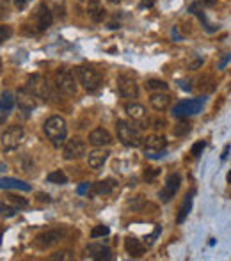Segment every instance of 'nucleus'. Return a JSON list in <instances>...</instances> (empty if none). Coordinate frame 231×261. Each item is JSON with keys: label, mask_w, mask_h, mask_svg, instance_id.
Here are the masks:
<instances>
[{"label": "nucleus", "mask_w": 231, "mask_h": 261, "mask_svg": "<svg viewBox=\"0 0 231 261\" xmlns=\"http://www.w3.org/2000/svg\"><path fill=\"white\" fill-rule=\"evenodd\" d=\"M43 132H45L46 139L52 142L54 148H61L66 141V134H68V128H66V121L61 116H52L45 121L43 124Z\"/></svg>", "instance_id": "1"}, {"label": "nucleus", "mask_w": 231, "mask_h": 261, "mask_svg": "<svg viewBox=\"0 0 231 261\" xmlns=\"http://www.w3.org/2000/svg\"><path fill=\"white\" fill-rule=\"evenodd\" d=\"M116 132H117V139L121 141V144L126 146V148H137L142 144V134L137 126H134L132 123L126 121H117L116 124Z\"/></svg>", "instance_id": "2"}, {"label": "nucleus", "mask_w": 231, "mask_h": 261, "mask_svg": "<svg viewBox=\"0 0 231 261\" xmlns=\"http://www.w3.org/2000/svg\"><path fill=\"white\" fill-rule=\"evenodd\" d=\"M25 89L31 91L36 98H39V100H43V101H50L54 98L52 86H50L48 80H46L45 76H41V75H32L31 79L27 80V86H25Z\"/></svg>", "instance_id": "3"}, {"label": "nucleus", "mask_w": 231, "mask_h": 261, "mask_svg": "<svg viewBox=\"0 0 231 261\" xmlns=\"http://www.w3.org/2000/svg\"><path fill=\"white\" fill-rule=\"evenodd\" d=\"M76 76H79V82L82 84V87L89 93L100 89L101 86V75L91 66H79L76 68Z\"/></svg>", "instance_id": "4"}, {"label": "nucleus", "mask_w": 231, "mask_h": 261, "mask_svg": "<svg viewBox=\"0 0 231 261\" xmlns=\"http://www.w3.org/2000/svg\"><path fill=\"white\" fill-rule=\"evenodd\" d=\"M166 146L167 141L162 135H149L144 141V156L157 160V158H162L166 155Z\"/></svg>", "instance_id": "5"}, {"label": "nucleus", "mask_w": 231, "mask_h": 261, "mask_svg": "<svg viewBox=\"0 0 231 261\" xmlns=\"http://www.w3.org/2000/svg\"><path fill=\"white\" fill-rule=\"evenodd\" d=\"M56 86L62 94H75L76 93L75 76H73V73L66 68H59L56 71Z\"/></svg>", "instance_id": "6"}, {"label": "nucleus", "mask_w": 231, "mask_h": 261, "mask_svg": "<svg viewBox=\"0 0 231 261\" xmlns=\"http://www.w3.org/2000/svg\"><path fill=\"white\" fill-rule=\"evenodd\" d=\"M23 141V128L21 126H11L7 128L6 132L0 137V142H2V149L4 151H13Z\"/></svg>", "instance_id": "7"}, {"label": "nucleus", "mask_w": 231, "mask_h": 261, "mask_svg": "<svg viewBox=\"0 0 231 261\" xmlns=\"http://www.w3.org/2000/svg\"><path fill=\"white\" fill-rule=\"evenodd\" d=\"M204 105V98H196V100H185L179 101L178 105L173 109V116L174 117H189V116H196L197 112H201Z\"/></svg>", "instance_id": "8"}, {"label": "nucleus", "mask_w": 231, "mask_h": 261, "mask_svg": "<svg viewBox=\"0 0 231 261\" xmlns=\"http://www.w3.org/2000/svg\"><path fill=\"white\" fill-rule=\"evenodd\" d=\"M116 86H117V93H119L121 98H137L139 96V86L135 82V79H132L130 75H119L116 80Z\"/></svg>", "instance_id": "9"}, {"label": "nucleus", "mask_w": 231, "mask_h": 261, "mask_svg": "<svg viewBox=\"0 0 231 261\" xmlns=\"http://www.w3.org/2000/svg\"><path fill=\"white\" fill-rule=\"evenodd\" d=\"M86 142L80 141V139H71L64 144V151H62V156L64 160H79L86 155Z\"/></svg>", "instance_id": "10"}, {"label": "nucleus", "mask_w": 231, "mask_h": 261, "mask_svg": "<svg viewBox=\"0 0 231 261\" xmlns=\"http://www.w3.org/2000/svg\"><path fill=\"white\" fill-rule=\"evenodd\" d=\"M179 185H182V176L178 174V172H173V174L167 176L166 183H164V189L160 190V199L164 201V203H167V201H171V197H174V194L178 192Z\"/></svg>", "instance_id": "11"}, {"label": "nucleus", "mask_w": 231, "mask_h": 261, "mask_svg": "<svg viewBox=\"0 0 231 261\" xmlns=\"http://www.w3.org/2000/svg\"><path fill=\"white\" fill-rule=\"evenodd\" d=\"M62 237H64V229H48L36 238V245L39 249L54 247V245H57L62 240Z\"/></svg>", "instance_id": "12"}, {"label": "nucleus", "mask_w": 231, "mask_h": 261, "mask_svg": "<svg viewBox=\"0 0 231 261\" xmlns=\"http://www.w3.org/2000/svg\"><path fill=\"white\" fill-rule=\"evenodd\" d=\"M86 256H89L91 259H111V249L105 247L101 244H89L86 247Z\"/></svg>", "instance_id": "13"}, {"label": "nucleus", "mask_w": 231, "mask_h": 261, "mask_svg": "<svg viewBox=\"0 0 231 261\" xmlns=\"http://www.w3.org/2000/svg\"><path fill=\"white\" fill-rule=\"evenodd\" d=\"M89 142L96 148H104V146H109L112 142V137L107 130L104 128H96L89 134Z\"/></svg>", "instance_id": "14"}, {"label": "nucleus", "mask_w": 231, "mask_h": 261, "mask_svg": "<svg viewBox=\"0 0 231 261\" xmlns=\"http://www.w3.org/2000/svg\"><path fill=\"white\" fill-rule=\"evenodd\" d=\"M54 21V16L52 13H50V9L45 6V4H41V6L38 7V13H36V25H38L39 31H45V29H48L50 25H52Z\"/></svg>", "instance_id": "15"}, {"label": "nucleus", "mask_w": 231, "mask_h": 261, "mask_svg": "<svg viewBox=\"0 0 231 261\" xmlns=\"http://www.w3.org/2000/svg\"><path fill=\"white\" fill-rule=\"evenodd\" d=\"M87 14H89L91 20L96 21V23L104 21L105 7H104V4H101V0H89V2H87Z\"/></svg>", "instance_id": "16"}, {"label": "nucleus", "mask_w": 231, "mask_h": 261, "mask_svg": "<svg viewBox=\"0 0 231 261\" xmlns=\"http://www.w3.org/2000/svg\"><path fill=\"white\" fill-rule=\"evenodd\" d=\"M34 94L31 93V91H27L23 87V89L18 91V105H20V109L23 110V112H31L32 109H36V100H34Z\"/></svg>", "instance_id": "17"}, {"label": "nucleus", "mask_w": 231, "mask_h": 261, "mask_svg": "<svg viewBox=\"0 0 231 261\" xmlns=\"http://www.w3.org/2000/svg\"><path fill=\"white\" fill-rule=\"evenodd\" d=\"M109 158V151H104V149H94L87 155V165L91 169H100L104 167V164Z\"/></svg>", "instance_id": "18"}, {"label": "nucleus", "mask_w": 231, "mask_h": 261, "mask_svg": "<svg viewBox=\"0 0 231 261\" xmlns=\"http://www.w3.org/2000/svg\"><path fill=\"white\" fill-rule=\"evenodd\" d=\"M124 249H126V252L132 258H139V256L144 254V245H142L137 238L128 237L126 240H124Z\"/></svg>", "instance_id": "19"}, {"label": "nucleus", "mask_w": 231, "mask_h": 261, "mask_svg": "<svg viewBox=\"0 0 231 261\" xmlns=\"http://www.w3.org/2000/svg\"><path fill=\"white\" fill-rule=\"evenodd\" d=\"M116 189H117V181L112 178H109V179H104V181H98L93 190H94V194H98V196H109V194H112Z\"/></svg>", "instance_id": "20"}, {"label": "nucleus", "mask_w": 231, "mask_h": 261, "mask_svg": "<svg viewBox=\"0 0 231 261\" xmlns=\"http://www.w3.org/2000/svg\"><path fill=\"white\" fill-rule=\"evenodd\" d=\"M0 189H14V190L29 192V190H31V185L25 181H20V179H14V178H0Z\"/></svg>", "instance_id": "21"}, {"label": "nucleus", "mask_w": 231, "mask_h": 261, "mask_svg": "<svg viewBox=\"0 0 231 261\" xmlns=\"http://www.w3.org/2000/svg\"><path fill=\"white\" fill-rule=\"evenodd\" d=\"M149 103L155 110H159V112H164V110L167 109V107L171 105V96L169 94H153L151 98H149Z\"/></svg>", "instance_id": "22"}, {"label": "nucleus", "mask_w": 231, "mask_h": 261, "mask_svg": "<svg viewBox=\"0 0 231 261\" xmlns=\"http://www.w3.org/2000/svg\"><path fill=\"white\" fill-rule=\"evenodd\" d=\"M192 196H194V192H190V194H187L185 199H183L182 206H179V212H178V217H176V222L178 224H183L187 217H189L190 208H192Z\"/></svg>", "instance_id": "23"}, {"label": "nucleus", "mask_w": 231, "mask_h": 261, "mask_svg": "<svg viewBox=\"0 0 231 261\" xmlns=\"http://www.w3.org/2000/svg\"><path fill=\"white\" fill-rule=\"evenodd\" d=\"M124 110L132 119H144L146 117V109L141 103H128L124 107Z\"/></svg>", "instance_id": "24"}, {"label": "nucleus", "mask_w": 231, "mask_h": 261, "mask_svg": "<svg viewBox=\"0 0 231 261\" xmlns=\"http://www.w3.org/2000/svg\"><path fill=\"white\" fill-rule=\"evenodd\" d=\"M189 11H190V13H192V14H196L197 18H199V21H201V23H203V27L207 29L208 32H214V31H215V29H214V25H210V23H208L207 16H204V14H203V11H201L199 4H192V6L189 7Z\"/></svg>", "instance_id": "25"}, {"label": "nucleus", "mask_w": 231, "mask_h": 261, "mask_svg": "<svg viewBox=\"0 0 231 261\" xmlns=\"http://www.w3.org/2000/svg\"><path fill=\"white\" fill-rule=\"evenodd\" d=\"M14 109V98L11 93H4L0 96V110L2 112H9V110Z\"/></svg>", "instance_id": "26"}, {"label": "nucleus", "mask_w": 231, "mask_h": 261, "mask_svg": "<svg viewBox=\"0 0 231 261\" xmlns=\"http://www.w3.org/2000/svg\"><path fill=\"white\" fill-rule=\"evenodd\" d=\"M46 179H48L50 183H56V185H64V183H68V178H66V174L61 171V169L50 172V174L46 176Z\"/></svg>", "instance_id": "27"}, {"label": "nucleus", "mask_w": 231, "mask_h": 261, "mask_svg": "<svg viewBox=\"0 0 231 261\" xmlns=\"http://www.w3.org/2000/svg\"><path fill=\"white\" fill-rule=\"evenodd\" d=\"M146 87H148V89H159V91H166V89H167V84L164 82V80L151 79V80H148V84H146Z\"/></svg>", "instance_id": "28"}, {"label": "nucleus", "mask_w": 231, "mask_h": 261, "mask_svg": "<svg viewBox=\"0 0 231 261\" xmlns=\"http://www.w3.org/2000/svg\"><path fill=\"white\" fill-rule=\"evenodd\" d=\"M109 234V227L107 226H96L91 231V238H100V237H107Z\"/></svg>", "instance_id": "29"}, {"label": "nucleus", "mask_w": 231, "mask_h": 261, "mask_svg": "<svg viewBox=\"0 0 231 261\" xmlns=\"http://www.w3.org/2000/svg\"><path fill=\"white\" fill-rule=\"evenodd\" d=\"M13 36V31L7 25H0V43H4L6 39H9Z\"/></svg>", "instance_id": "30"}, {"label": "nucleus", "mask_w": 231, "mask_h": 261, "mask_svg": "<svg viewBox=\"0 0 231 261\" xmlns=\"http://www.w3.org/2000/svg\"><path fill=\"white\" fill-rule=\"evenodd\" d=\"M0 213L6 217H13L14 213H16V208L13 206H7V204H0Z\"/></svg>", "instance_id": "31"}, {"label": "nucleus", "mask_w": 231, "mask_h": 261, "mask_svg": "<svg viewBox=\"0 0 231 261\" xmlns=\"http://www.w3.org/2000/svg\"><path fill=\"white\" fill-rule=\"evenodd\" d=\"M159 172H160L159 169H153V167L146 169V171H144V179H146V181H151V179L155 178V176L159 174Z\"/></svg>", "instance_id": "32"}, {"label": "nucleus", "mask_w": 231, "mask_h": 261, "mask_svg": "<svg viewBox=\"0 0 231 261\" xmlns=\"http://www.w3.org/2000/svg\"><path fill=\"white\" fill-rule=\"evenodd\" d=\"M203 149H204V142H203V141L196 142V144L192 146V155H194V156H199L201 153H203Z\"/></svg>", "instance_id": "33"}, {"label": "nucleus", "mask_w": 231, "mask_h": 261, "mask_svg": "<svg viewBox=\"0 0 231 261\" xmlns=\"http://www.w3.org/2000/svg\"><path fill=\"white\" fill-rule=\"evenodd\" d=\"M9 199L13 201L14 204H18V206H27L29 204L27 199H21V197H16V196H9Z\"/></svg>", "instance_id": "34"}, {"label": "nucleus", "mask_w": 231, "mask_h": 261, "mask_svg": "<svg viewBox=\"0 0 231 261\" xmlns=\"http://www.w3.org/2000/svg\"><path fill=\"white\" fill-rule=\"evenodd\" d=\"M50 259H71V256H69V252H57V254L50 256Z\"/></svg>", "instance_id": "35"}, {"label": "nucleus", "mask_w": 231, "mask_h": 261, "mask_svg": "<svg viewBox=\"0 0 231 261\" xmlns=\"http://www.w3.org/2000/svg\"><path fill=\"white\" fill-rule=\"evenodd\" d=\"M14 2V6L18 7V9H25L27 7V4H29V0H13Z\"/></svg>", "instance_id": "36"}, {"label": "nucleus", "mask_w": 231, "mask_h": 261, "mask_svg": "<svg viewBox=\"0 0 231 261\" xmlns=\"http://www.w3.org/2000/svg\"><path fill=\"white\" fill-rule=\"evenodd\" d=\"M89 189H91L89 183H84V185H80V187H79V194H86Z\"/></svg>", "instance_id": "37"}, {"label": "nucleus", "mask_w": 231, "mask_h": 261, "mask_svg": "<svg viewBox=\"0 0 231 261\" xmlns=\"http://www.w3.org/2000/svg\"><path fill=\"white\" fill-rule=\"evenodd\" d=\"M141 6L142 7H153L155 6V0H141Z\"/></svg>", "instance_id": "38"}, {"label": "nucleus", "mask_w": 231, "mask_h": 261, "mask_svg": "<svg viewBox=\"0 0 231 261\" xmlns=\"http://www.w3.org/2000/svg\"><path fill=\"white\" fill-rule=\"evenodd\" d=\"M229 59H231V54H228V55H226L224 59H222L221 62H219V68H224V66L228 64V61H229Z\"/></svg>", "instance_id": "39"}, {"label": "nucleus", "mask_w": 231, "mask_h": 261, "mask_svg": "<svg viewBox=\"0 0 231 261\" xmlns=\"http://www.w3.org/2000/svg\"><path fill=\"white\" fill-rule=\"evenodd\" d=\"M153 124H155V128H157V130H159V128H164V124H166V123H164L162 119H160V121L157 119V121H155V123H153Z\"/></svg>", "instance_id": "40"}, {"label": "nucleus", "mask_w": 231, "mask_h": 261, "mask_svg": "<svg viewBox=\"0 0 231 261\" xmlns=\"http://www.w3.org/2000/svg\"><path fill=\"white\" fill-rule=\"evenodd\" d=\"M201 2H203L204 6H214V4H215V0H201Z\"/></svg>", "instance_id": "41"}, {"label": "nucleus", "mask_w": 231, "mask_h": 261, "mask_svg": "<svg viewBox=\"0 0 231 261\" xmlns=\"http://www.w3.org/2000/svg\"><path fill=\"white\" fill-rule=\"evenodd\" d=\"M109 2H112V4H119V2H123V0H109Z\"/></svg>", "instance_id": "42"}, {"label": "nucleus", "mask_w": 231, "mask_h": 261, "mask_svg": "<svg viewBox=\"0 0 231 261\" xmlns=\"http://www.w3.org/2000/svg\"><path fill=\"white\" fill-rule=\"evenodd\" d=\"M228 181H229V183H231V171H229V172H228Z\"/></svg>", "instance_id": "43"}, {"label": "nucleus", "mask_w": 231, "mask_h": 261, "mask_svg": "<svg viewBox=\"0 0 231 261\" xmlns=\"http://www.w3.org/2000/svg\"><path fill=\"white\" fill-rule=\"evenodd\" d=\"M79 2H82V0H79Z\"/></svg>", "instance_id": "44"}]
</instances>
